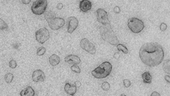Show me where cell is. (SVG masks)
Wrapping results in <instances>:
<instances>
[{"instance_id": "13", "label": "cell", "mask_w": 170, "mask_h": 96, "mask_svg": "<svg viewBox=\"0 0 170 96\" xmlns=\"http://www.w3.org/2000/svg\"><path fill=\"white\" fill-rule=\"evenodd\" d=\"M92 5L91 1L87 0H83L80 2V9L83 12H87L91 9Z\"/></svg>"}, {"instance_id": "3", "label": "cell", "mask_w": 170, "mask_h": 96, "mask_svg": "<svg viewBox=\"0 0 170 96\" xmlns=\"http://www.w3.org/2000/svg\"><path fill=\"white\" fill-rule=\"evenodd\" d=\"M112 68V64L110 62H104L95 70L92 71L91 74L96 78H105L110 74Z\"/></svg>"}, {"instance_id": "11", "label": "cell", "mask_w": 170, "mask_h": 96, "mask_svg": "<svg viewBox=\"0 0 170 96\" xmlns=\"http://www.w3.org/2000/svg\"><path fill=\"white\" fill-rule=\"evenodd\" d=\"M32 78L35 82H44L45 80L46 76L43 71L37 70L33 72Z\"/></svg>"}, {"instance_id": "9", "label": "cell", "mask_w": 170, "mask_h": 96, "mask_svg": "<svg viewBox=\"0 0 170 96\" xmlns=\"http://www.w3.org/2000/svg\"><path fill=\"white\" fill-rule=\"evenodd\" d=\"M98 21L103 25L110 24L107 12L102 8H99L96 11Z\"/></svg>"}, {"instance_id": "22", "label": "cell", "mask_w": 170, "mask_h": 96, "mask_svg": "<svg viewBox=\"0 0 170 96\" xmlns=\"http://www.w3.org/2000/svg\"><path fill=\"white\" fill-rule=\"evenodd\" d=\"M8 28V25L5 21L0 18V31L7 30Z\"/></svg>"}, {"instance_id": "14", "label": "cell", "mask_w": 170, "mask_h": 96, "mask_svg": "<svg viewBox=\"0 0 170 96\" xmlns=\"http://www.w3.org/2000/svg\"><path fill=\"white\" fill-rule=\"evenodd\" d=\"M65 91L69 95H74L76 93L77 87L75 85H71L69 83H66L64 87Z\"/></svg>"}, {"instance_id": "21", "label": "cell", "mask_w": 170, "mask_h": 96, "mask_svg": "<svg viewBox=\"0 0 170 96\" xmlns=\"http://www.w3.org/2000/svg\"><path fill=\"white\" fill-rule=\"evenodd\" d=\"M163 69L164 71L169 74H170V60H167L165 61L163 65Z\"/></svg>"}, {"instance_id": "31", "label": "cell", "mask_w": 170, "mask_h": 96, "mask_svg": "<svg viewBox=\"0 0 170 96\" xmlns=\"http://www.w3.org/2000/svg\"><path fill=\"white\" fill-rule=\"evenodd\" d=\"M151 96H161V95L157 91H155L151 94Z\"/></svg>"}, {"instance_id": "12", "label": "cell", "mask_w": 170, "mask_h": 96, "mask_svg": "<svg viewBox=\"0 0 170 96\" xmlns=\"http://www.w3.org/2000/svg\"><path fill=\"white\" fill-rule=\"evenodd\" d=\"M65 61L69 64L77 65L81 63V60L77 55H70L66 56L65 58Z\"/></svg>"}, {"instance_id": "27", "label": "cell", "mask_w": 170, "mask_h": 96, "mask_svg": "<svg viewBox=\"0 0 170 96\" xmlns=\"http://www.w3.org/2000/svg\"><path fill=\"white\" fill-rule=\"evenodd\" d=\"M123 85L126 88H129L131 86V82L129 80L127 79H125L123 81Z\"/></svg>"}, {"instance_id": "33", "label": "cell", "mask_w": 170, "mask_h": 96, "mask_svg": "<svg viewBox=\"0 0 170 96\" xmlns=\"http://www.w3.org/2000/svg\"><path fill=\"white\" fill-rule=\"evenodd\" d=\"M22 1L23 4H25V5H28L30 3L31 1L30 0H26V1Z\"/></svg>"}, {"instance_id": "5", "label": "cell", "mask_w": 170, "mask_h": 96, "mask_svg": "<svg viewBox=\"0 0 170 96\" xmlns=\"http://www.w3.org/2000/svg\"><path fill=\"white\" fill-rule=\"evenodd\" d=\"M47 1L39 0L34 2L31 7L33 14L36 15H41L44 13L47 7Z\"/></svg>"}, {"instance_id": "32", "label": "cell", "mask_w": 170, "mask_h": 96, "mask_svg": "<svg viewBox=\"0 0 170 96\" xmlns=\"http://www.w3.org/2000/svg\"><path fill=\"white\" fill-rule=\"evenodd\" d=\"M75 85L77 87H79L81 86V83L80 81H75Z\"/></svg>"}, {"instance_id": "8", "label": "cell", "mask_w": 170, "mask_h": 96, "mask_svg": "<svg viewBox=\"0 0 170 96\" xmlns=\"http://www.w3.org/2000/svg\"><path fill=\"white\" fill-rule=\"evenodd\" d=\"M80 45L83 49L91 55H94L96 53V50L95 46L87 39H82Z\"/></svg>"}, {"instance_id": "20", "label": "cell", "mask_w": 170, "mask_h": 96, "mask_svg": "<svg viewBox=\"0 0 170 96\" xmlns=\"http://www.w3.org/2000/svg\"><path fill=\"white\" fill-rule=\"evenodd\" d=\"M117 49L119 51H122L124 54H127L128 53V49L125 46L121 44H119L117 45Z\"/></svg>"}, {"instance_id": "18", "label": "cell", "mask_w": 170, "mask_h": 96, "mask_svg": "<svg viewBox=\"0 0 170 96\" xmlns=\"http://www.w3.org/2000/svg\"><path fill=\"white\" fill-rule=\"evenodd\" d=\"M55 17L56 14L53 11H46L45 13V18L47 22Z\"/></svg>"}, {"instance_id": "34", "label": "cell", "mask_w": 170, "mask_h": 96, "mask_svg": "<svg viewBox=\"0 0 170 96\" xmlns=\"http://www.w3.org/2000/svg\"><path fill=\"white\" fill-rule=\"evenodd\" d=\"M165 80L167 81L168 82L170 83V76L168 75H166L165 77Z\"/></svg>"}, {"instance_id": "10", "label": "cell", "mask_w": 170, "mask_h": 96, "mask_svg": "<svg viewBox=\"0 0 170 96\" xmlns=\"http://www.w3.org/2000/svg\"><path fill=\"white\" fill-rule=\"evenodd\" d=\"M79 21L74 16H71L67 21V30L69 33H72L76 30L79 25Z\"/></svg>"}, {"instance_id": "29", "label": "cell", "mask_w": 170, "mask_h": 96, "mask_svg": "<svg viewBox=\"0 0 170 96\" xmlns=\"http://www.w3.org/2000/svg\"><path fill=\"white\" fill-rule=\"evenodd\" d=\"M63 7V5L62 3H60L57 4L56 6V8L58 10L62 9Z\"/></svg>"}, {"instance_id": "23", "label": "cell", "mask_w": 170, "mask_h": 96, "mask_svg": "<svg viewBox=\"0 0 170 96\" xmlns=\"http://www.w3.org/2000/svg\"><path fill=\"white\" fill-rule=\"evenodd\" d=\"M46 51L45 47H40L37 50V55L39 56L43 55H44Z\"/></svg>"}, {"instance_id": "4", "label": "cell", "mask_w": 170, "mask_h": 96, "mask_svg": "<svg viewBox=\"0 0 170 96\" xmlns=\"http://www.w3.org/2000/svg\"><path fill=\"white\" fill-rule=\"evenodd\" d=\"M128 26L132 32L138 33L141 32L144 28V23L139 19L135 18H129L128 21Z\"/></svg>"}, {"instance_id": "2", "label": "cell", "mask_w": 170, "mask_h": 96, "mask_svg": "<svg viewBox=\"0 0 170 96\" xmlns=\"http://www.w3.org/2000/svg\"><path fill=\"white\" fill-rule=\"evenodd\" d=\"M100 31L101 35L104 41L112 45H116L119 43V41L111 28L110 23L101 27Z\"/></svg>"}, {"instance_id": "7", "label": "cell", "mask_w": 170, "mask_h": 96, "mask_svg": "<svg viewBox=\"0 0 170 96\" xmlns=\"http://www.w3.org/2000/svg\"><path fill=\"white\" fill-rule=\"evenodd\" d=\"M50 28L53 30H57L62 28L65 23L63 18L55 17L48 22Z\"/></svg>"}, {"instance_id": "17", "label": "cell", "mask_w": 170, "mask_h": 96, "mask_svg": "<svg viewBox=\"0 0 170 96\" xmlns=\"http://www.w3.org/2000/svg\"><path fill=\"white\" fill-rule=\"evenodd\" d=\"M142 77L144 83L150 84L152 82V76L149 72H144L142 74Z\"/></svg>"}, {"instance_id": "35", "label": "cell", "mask_w": 170, "mask_h": 96, "mask_svg": "<svg viewBox=\"0 0 170 96\" xmlns=\"http://www.w3.org/2000/svg\"><path fill=\"white\" fill-rule=\"evenodd\" d=\"M121 96H127V95H126L124 94H122L121 95Z\"/></svg>"}, {"instance_id": "30", "label": "cell", "mask_w": 170, "mask_h": 96, "mask_svg": "<svg viewBox=\"0 0 170 96\" xmlns=\"http://www.w3.org/2000/svg\"><path fill=\"white\" fill-rule=\"evenodd\" d=\"M114 11L116 14H119L120 12V9L118 7H116L114 8Z\"/></svg>"}, {"instance_id": "26", "label": "cell", "mask_w": 170, "mask_h": 96, "mask_svg": "<svg viewBox=\"0 0 170 96\" xmlns=\"http://www.w3.org/2000/svg\"><path fill=\"white\" fill-rule=\"evenodd\" d=\"M17 64L15 60L12 59L9 62V66L10 68L12 69H14L16 68Z\"/></svg>"}, {"instance_id": "19", "label": "cell", "mask_w": 170, "mask_h": 96, "mask_svg": "<svg viewBox=\"0 0 170 96\" xmlns=\"http://www.w3.org/2000/svg\"><path fill=\"white\" fill-rule=\"evenodd\" d=\"M13 75L12 73H7V74H5V82L7 83H11L13 80Z\"/></svg>"}, {"instance_id": "15", "label": "cell", "mask_w": 170, "mask_h": 96, "mask_svg": "<svg viewBox=\"0 0 170 96\" xmlns=\"http://www.w3.org/2000/svg\"><path fill=\"white\" fill-rule=\"evenodd\" d=\"M35 92L32 87H28L20 92L21 96H34Z\"/></svg>"}, {"instance_id": "24", "label": "cell", "mask_w": 170, "mask_h": 96, "mask_svg": "<svg viewBox=\"0 0 170 96\" xmlns=\"http://www.w3.org/2000/svg\"><path fill=\"white\" fill-rule=\"evenodd\" d=\"M101 87L104 91H108L110 88V85L108 82H104L102 83Z\"/></svg>"}, {"instance_id": "28", "label": "cell", "mask_w": 170, "mask_h": 96, "mask_svg": "<svg viewBox=\"0 0 170 96\" xmlns=\"http://www.w3.org/2000/svg\"><path fill=\"white\" fill-rule=\"evenodd\" d=\"M167 28V25L166 24L163 23L161 24L160 26V30L162 32H164Z\"/></svg>"}, {"instance_id": "16", "label": "cell", "mask_w": 170, "mask_h": 96, "mask_svg": "<svg viewBox=\"0 0 170 96\" xmlns=\"http://www.w3.org/2000/svg\"><path fill=\"white\" fill-rule=\"evenodd\" d=\"M49 62L50 64L52 66H57L60 63V57L58 55L54 54L50 56Z\"/></svg>"}, {"instance_id": "1", "label": "cell", "mask_w": 170, "mask_h": 96, "mask_svg": "<svg viewBox=\"0 0 170 96\" xmlns=\"http://www.w3.org/2000/svg\"><path fill=\"white\" fill-rule=\"evenodd\" d=\"M140 60L146 65L155 67L159 65L164 58V52L161 46L157 43L144 44L139 51Z\"/></svg>"}, {"instance_id": "25", "label": "cell", "mask_w": 170, "mask_h": 96, "mask_svg": "<svg viewBox=\"0 0 170 96\" xmlns=\"http://www.w3.org/2000/svg\"><path fill=\"white\" fill-rule=\"evenodd\" d=\"M71 68L73 72L75 73L79 74V73L81 72L80 68L78 66L76 65H73L71 66Z\"/></svg>"}, {"instance_id": "6", "label": "cell", "mask_w": 170, "mask_h": 96, "mask_svg": "<svg viewBox=\"0 0 170 96\" xmlns=\"http://www.w3.org/2000/svg\"><path fill=\"white\" fill-rule=\"evenodd\" d=\"M35 37L37 41L43 44L50 38L49 31L45 28L40 29L35 32Z\"/></svg>"}]
</instances>
